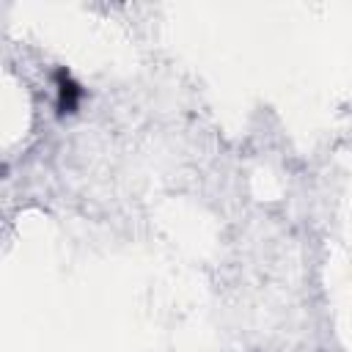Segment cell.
Masks as SVG:
<instances>
[{"label": "cell", "mask_w": 352, "mask_h": 352, "mask_svg": "<svg viewBox=\"0 0 352 352\" xmlns=\"http://www.w3.org/2000/svg\"><path fill=\"white\" fill-rule=\"evenodd\" d=\"M85 96H88L85 85L66 66H58L52 72V104H55V116L58 118H66V116L80 113Z\"/></svg>", "instance_id": "1"}]
</instances>
